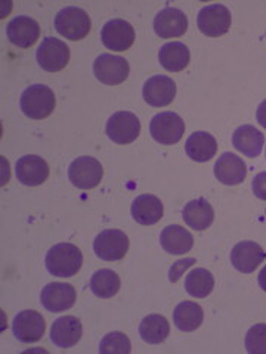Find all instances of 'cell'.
I'll use <instances>...</instances> for the list:
<instances>
[{"label": "cell", "mask_w": 266, "mask_h": 354, "mask_svg": "<svg viewBox=\"0 0 266 354\" xmlns=\"http://www.w3.org/2000/svg\"><path fill=\"white\" fill-rule=\"evenodd\" d=\"M160 243L166 252L173 254V256H182L193 250L194 238L185 227L170 225L161 230Z\"/></svg>", "instance_id": "obj_23"}, {"label": "cell", "mask_w": 266, "mask_h": 354, "mask_svg": "<svg viewBox=\"0 0 266 354\" xmlns=\"http://www.w3.org/2000/svg\"><path fill=\"white\" fill-rule=\"evenodd\" d=\"M104 46L114 52H125L135 41V30L125 19H111L101 30Z\"/></svg>", "instance_id": "obj_13"}, {"label": "cell", "mask_w": 266, "mask_h": 354, "mask_svg": "<svg viewBox=\"0 0 266 354\" xmlns=\"http://www.w3.org/2000/svg\"><path fill=\"white\" fill-rule=\"evenodd\" d=\"M185 123L172 111H166L155 115L150 123V133L155 142L161 143V145H175L179 142L184 136Z\"/></svg>", "instance_id": "obj_4"}, {"label": "cell", "mask_w": 266, "mask_h": 354, "mask_svg": "<svg viewBox=\"0 0 266 354\" xmlns=\"http://www.w3.org/2000/svg\"><path fill=\"white\" fill-rule=\"evenodd\" d=\"M129 250V238L118 229H107L94 241V251L104 261H118Z\"/></svg>", "instance_id": "obj_6"}, {"label": "cell", "mask_w": 266, "mask_h": 354, "mask_svg": "<svg viewBox=\"0 0 266 354\" xmlns=\"http://www.w3.org/2000/svg\"><path fill=\"white\" fill-rule=\"evenodd\" d=\"M83 254L73 243L61 242L53 245L46 254V269L58 278H71L82 269Z\"/></svg>", "instance_id": "obj_1"}, {"label": "cell", "mask_w": 266, "mask_h": 354, "mask_svg": "<svg viewBox=\"0 0 266 354\" xmlns=\"http://www.w3.org/2000/svg\"><path fill=\"white\" fill-rule=\"evenodd\" d=\"M204 313L202 306L193 301H184L176 306L173 312V324L182 332H193L203 324Z\"/></svg>", "instance_id": "obj_27"}, {"label": "cell", "mask_w": 266, "mask_h": 354, "mask_svg": "<svg viewBox=\"0 0 266 354\" xmlns=\"http://www.w3.org/2000/svg\"><path fill=\"white\" fill-rule=\"evenodd\" d=\"M215 288V278L207 269L198 268L188 273L185 279V290L194 298H206Z\"/></svg>", "instance_id": "obj_29"}, {"label": "cell", "mask_w": 266, "mask_h": 354, "mask_svg": "<svg viewBox=\"0 0 266 354\" xmlns=\"http://www.w3.org/2000/svg\"><path fill=\"white\" fill-rule=\"evenodd\" d=\"M258 281H259V285H260L262 290L266 292V266L262 269V272L259 273V279Z\"/></svg>", "instance_id": "obj_36"}, {"label": "cell", "mask_w": 266, "mask_h": 354, "mask_svg": "<svg viewBox=\"0 0 266 354\" xmlns=\"http://www.w3.org/2000/svg\"><path fill=\"white\" fill-rule=\"evenodd\" d=\"M231 12L225 5L215 3L204 6L200 10L197 18V26L200 31L207 37L224 36L231 28Z\"/></svg>", "instance_id": "obj_7"}, {"label": "cell", "mask_w": 266, "mask_h": 354, "mask_svg": "<svg viewBox=\"0 0 266 354\" xmlns=\"http://www.w3.org/2000/svg\"><path fill=\"white\" fill-rule=\"evenodd\" d=\"M246 350L250 354H266V324H258L249 329Z\"/></svg>", "instance_id": "obj_32"}, {"label": "cell", "mask_w": 266, "mask_h": 354, "mask_svg": "<svg viewBox=\"0 0 266 354\" xmlns=\"http://www.w3.org/2000/svg\"><path fill=\"white\" fill-rule=\"evenodd\" d=\"M251 187H253L254 195H256L259 199H262V201H266V171H262L254 176Z\"/></svg>", "instance_id": "obj_33"}, {"label": "cell", "mask_w": 266, "mask_h": 354, "mask_svg": "<svg viewBox=\"0 0 266 354\" xmlns=\"http://www.w3.org/2000/svg\"><path fill=\"white\" fill-rule=\"evenodd\" d=\"M216 179L228 186H236L244 182L247 176V165L238 155L225 152L215 164Z\"/></svg>", "instance_id": "obj_19"}, {"label": "cell", "mask_w": 266, "mask_h": 354, "mask_svg": "<svg viewBox=\"0 0 266 354\" xmlns=\"http://www.w3.org/2000/svg\"><path fill=\"white\" fill-rule=\"evenodd\" d=\"M266 259V252L259 243L253 241H242L231 251V263L241 273H251L256 270Z\"/></svg>", "instance_id": "obj_16"}, {"label": "cell", "mask_w": 266, "mask_h": 354, "mask_svg": "<svg viewBox=\"0 0 266 354\" xmlns=\"http://www.w3.org/2000/svg\"><path fill=\"white\" fill-rule=\"evenodd\" d=\"M91 290L99 298H111L114 297L120 290V278L118 274L109 269H101L94 273L91 279Z\"/></svg>", "instance_id": "obj_30"}, {"label": "cell", "mask_w": 266, "mask_h": 354, "mask_svg": "<svg viewBox=\"0 0 266 354\" xmlns=\"http://www.w3.org/2000/svg\"><path fill=\"white\" fill-rule=\"evenodd\" d=\"M37 62L44 71L58 73L64 70L70 61V49L57 37H46L37 48Z\"/></svg>", "instance_id": "obj_10"}, {"label": "cell", "mask_w": 266, "mask_h": 354, "mask_svg": "<svg viewBox=\"0 0 266 354\" xmlns=\"http://www.w3.org/2000/svg\"><path fill=\"white\" fill-rule=\"evenodd\" d=\"M141 133L139 118L130 111H118L107 121V135L117 145H129Z\"/></svg>", "instance_id": "obj_5"}, {"label": "cell", "mask_w": 266, "mask_h": 354, "mask_svg": "<svg viewBox=\"0 0 266 354\" xmlns=\"http://www.w3.org/2000/svg\"><path fill=\"white\" fill-rule=\"evenodd\" d=\"M129 62L114 55L103 53L94 62V74L96 79L107 86H117L125 83L129 77Z\"/></svg>", "instance_id": "obj_9"}, {"label": "cell", "mask_w": 266, "mask_h": 354, "mask_svg": "<svg viewBox=\"0 0 266 354\" xmlns=\"http://www.w3.org/2000/svg\"><path fill=\"white\" fill-rule=\"evenodd\" d=\"M194 263H195V259H185V260H181V261L175 263V264L172 266V269H170L169 279H170L172 282H176V281L179 279L181 276H182V272L186 270V269L190 268V266H193Z\"/></svg>", "instance_id": "obj_34"}, {"label": "cell", "mask_w": 266, "mask_h": 354, "mask_svg": "<svg viewBox=\"0 0 266 354\" xmlns=\"http://www.w3.org/2000/svg\"><path fill=\"white\" fill-rule=\"evenodd\" d=\"M130 212L136 223L142 226H151L161 220L164 208L163 203L157 196L151 194H143L132 203Z\"/></svg>", "instance_id": "obj_21"}, {"label": "cell", "mask_w": 266, "mask_h": 354, "mask_svg": "<svg viewBox=\"0 0 266 354\" xmlns=\"http://www.w3.org/2000/svg\"><path fill=\"white\" fill-rule=\"evenodd\" d=\"M22 113L31 120L48 118L55 109V95L52 88L44 84H33L21 95Z\"/></svg>", "instance_id": "obj_2"}, {"label": "cell", "mask_w": 266, "mask_h": 354, "mask_svg": "<svg viewBox=\"0 0 266 354\" xmlns=\"http://www.w3.org/2000/svg\"><path fill=\"white\" fill-rule=\"evenodd\" d=\"M160 64L164 70L172 73H179L185 70L191 61V53L184 43L172 41L166 43L160 48L159 53Z\"/></svg>", "instance_id": "obj_26"}, {"label": "cell", "mask_w": 266, "mask_h": 354, "mask_svg": "<svg viewBox=\"0 0 266 354\" xmlns=\"http://www.w3.org/2000/svg\"><path fill=\"white\" fill-rule=\"evenodd\" d=\"M17 177L26 186H39L48 180L49 165L37 155H24L17 162Z\"/></svg>", "instance_id": "obj_18"}, {"label": "cell", "mask_w": 266, "mask_h": 354, "mask_svg": "<svg viewBox=\"0 0 266 354\" xmlns=\"http://www.w3.org/2000/svg\"><path fill=\"white\" fill-rule=\"evenodd\" d=\"M99 351L103 354H129L132 351L130 339L121 332H111L103 338Z\"/></svg>", "instance_id": "obj_31"}, {"label": "cell", "mask_w": 266, "mask_h": 354, "mask_svg": "<svg viewBox=\"0 0 266 354\" xmlns=\"http://www.w3.org/2000/svg\"><path fill=\"white\" fill-rule=\"evenodd\" d=\"M218 151L216 139L207 131H195L186 139L185 152L188 157L197 162L212 160Z\"/></svg>", "instance_id": "obj_25"}, {"label": "cell", "mask_w": 266, "mask_h": 354, "mask_svg": "<svg viewBox=\"0 0 266 354\" xmlns=\"http://www.w3.org/2000/svg\"><path fill=\"white\" fill-rule=\"evenodd\" d=\"M44 329H46V322L36 310H24L18 313L12 324L15 338L26 344L40 341L44 335Z\"/></svg>", "instance_id": "obj_11"}, {"label": "cell", "mask_w": 266, "mask_h": 354, "mask_svg": "<svg viewBox=\"0 0 266 354\" xmlns=\"http://www.w3.org/2000/svg\"><path fill=\"white\" fill-rule=\"evenodd\" d=\"M6 36L15 46L27 49L37 41L40 36V26L36 19L26 15H18L8 22Z\"/></svg>", "instance_id": "obj_15"}, {"label": "cell", "mask_w": 266, "mask_h": 354, "mask_svg": "<svg viewBox=\"0 0 266 354\" xmlns=\"http://www.w3.org/2000/svg\"><path fill=\"white\" fill-rule=\"evenodd\" d=\"M232 145L238 152L246 155V157L256 158L263 149L265 136L254 126L244 124L238 127L234 131V135H232Z\"/></svg>", "instance_id": "obj_22"}, {"label": "cell", "mask_w": 266, "mask_h": 354, "mask_svg": "<svg viewBox=\"0 0 266 354\" xmlns=\"http://www.w3.org/2000/svg\"><path fill=\"white\" fill-rule=\"evenodd\" d=\"M83 326L80 319L74 316H62L57 319L51 329V339L60 348L74 347L80 341Z\"/></svg>", "instance_id": "obj_20"}, {"label": "cell", "mask_w": 266, "mask_h": 354, "mask_svg": "<svg viewBox=\"0 0 266 354\" xmlns=\"http://www.w3.org/2000/svg\"><path fill=\"white\" fill-rule=\"evenodd\" d=\"M256 120H258V123H259L263 129H266V99L258 106Z\"/></svg>", "instance_id": "obj_35"}, {"label": "cell", "mask_w": 266, "mask_h": 354, "mask_svg": "<svg viewBox=\"0 0 266 354\" xmlns=\"http://www.w3.org/2000/svg\"><path fill=\"white\" fill-rule=\"evenodd\" d=\"M185 223L194 230H206L212 226L215 220V209L206 199L200 198L190 201L182 212Z\"/></svg>", "instance_id": "obj_24"}, {"label": "cell", "mask_w": 266, "mask_h": 354, "mask_svg": "<svg viewBox=\"0 0 266 354\" xmlns=\"http://www.w3.org/2000/svg\"><path fill=\"white\" fill-rule=\"evenodd\" d=\"M55 28L65 39L73 41L82 40L91 31V18L80 8H64L55 17Z\"/></svg>", "instance_id": "obj_3"}, {"label": "cell", "mask_w": 266, "mask_h": 354, "mask_svg": "<svg viewBox=\"0 0 266 354\" xmlns=\"http://www.w3.org/2000/svg\"><path fill=\"white\" fill-rule=\"evenodd\" d=\"M188 30V18L176 8H164L154 18V31L161 39L181 37Z\"/></svg>", "instance_id": "obj_17"}, {"label": "cell", "mask_w": 266, "mask_h": 354, "mask_svg": "<svg viewBox=\"0 0 266 354\" xmlns=\"http://www.w3.org/2000/svg\"><path fill=\"white\" fill-rule=\"evenodd\" d=\"M170 325L168 319L161 315H150L139 325L141 338L148 344H160L169 337Z\"/></svg>", "instance_id": "obj_28"}, {"label": "cell", "mask_w": 266, "mask_h": 354, "mask_svg": "<svg viewBox=\"0 0 266 354\" xmlns=\"http://www.w3.org/2000/svg\"><path fill=\"white\" fill-rule=\"evenodd\" d=\"M103 165L94 157H79L76 158L70 169L69 177L70 182L77 187V189L89 191L94 189L103 180Z\"/></svg>", "instance_id": "obj_8"}, {"label": "cell", "mask_w": 266, "mask_h": 354, "mask_svg": "<svg viewBox=\"0 0 266 354\" xmlns=\"http://www.w3.org/2000/svg\"><path fill=\"white\" fill-rule=\"evenodd\" d=\"M142 95L150 106H168L176 96V83L168 75H152L143 84Z\"/></svg>", "instance_id": "obj_14"}, {"label": "cell", "mask_w": 266, "mask_h": 354, "mask_svg": "<svg viewBox=\"0 0 266 354\" xmlns=\"http://www.w3.org/2000/svg\"><path fill=\"white\" fill-rule=\"evenodd\" d=\"M76 290L70 283L62 282H53L48 283L42 290L40 301L42 306L52 313H61L65 312L74 306L76 303Z\"/></svg>", "instance_id": "obj_12"}]
</instances>
